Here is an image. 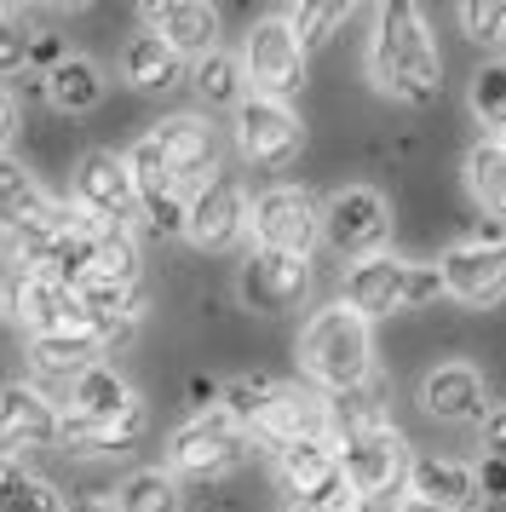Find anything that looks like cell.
<instances>
[{"label": "cell", "mask_w": 506, "mask_h": 512, "mask_svg": "<svg viewBox=\"0 0 506 512\" xmlns=\"http://www.w3.org/2000/svg\"><path fill=\"white\" fill-rule=\"evenodd\" d=\"M368 70L374 87L403 104H432L443 93V58H437L426 18L409 0H391L374 12V47H368Z\"/></svg>", "instance_id": "6da1fadb"}, {"label": "cell", "mask_w": 506, "mask_h": 512, "mask_svg": "<svg viewBox=\"0 0 506 512\" xmlns=\"http://www.w3.org/2000/svg\"><path fill=\"white\" fill-rule=\"evenodd\" d=\"M225 415L259 438L265 449H294V443L328 438V403L305 386H276V380H230L225 392Z\"/></svg>", "instance_id": "7a4b0ae2"}, {"label": "cell", "mask_w": 506, "mask_h": 512, "mask_svg": "<svg viewBox=\"0 0 506 512\" xmlns=\"http://www.w3.org/2000/svg\"><path fill=\"white\" fill-rule=\"evenodd\" d=\"M6 254H12V265H18L23 277H46V282H64V288H75V282H87L98 271L87 213L64 208V202H52L41 219L6 231Z\"/></svg>", "instance_id": "3957f363"}, {"label": "cell", "mask_w": 506, "mask_h": 512, "mask_svg": "<svg viewBox=\"0 0 506 512\" xmlns=\"http://www.w3.org/2000/svg\"><path fill=\"white\" fill-rule=\"evenodd\" d=\"M299 363H305V374H311L317 386H328L334 397L368 386V369H374L368 317H357L345 300L317 311V317L305 323V334H299Z\"/></svg>", "instance_id": "277c9868"}, {"label": "cell", "mask_w": 506, "mask_h": 512, "mask_svg": "<svg viewBox=\"0 0 506 512\" xmlns=\"http://www.w3.org/2000/svg\"><path fill=\"white\" fill-rule=\"evenodd\" d=\"M443 294V277L437 265H414V259L397 254H374L363 265H351L345 277V305L357 317H397V311H420Z\"/></svg>", "instance_id": "5b68a950"}, {"label": "cell", "mask_w": 506, "mask_h": 512, "mask_svg": "<svg viewBox=\"0 0 506 512\" xmlns=\"http://www.w3.org/2000/svg\"><path fill=\"white\" fill-rule=\"evenodd\" d=\"M242 455H248V432L225 409H202L167 438V466L179 478H219L230 466H242Z\"/></svg>", "instance_id": "8992f818"}, {"label": "cell", "mask_w": 506, "mask_h": 512, "mask_svg": "<svg viewBox=\"0 0 506 512\" xmlns=\"http://www.w3.org/2000/svg\"><path fill=\"white\" fill-rule=\"evenodd\" d=\"M248 225H253V236H259L265 254L305 259L311 248H317V236H322V213H317V202H311L305 190L276 185L248 208Z\"/></svg>", "instance_id": "52a82bcc"}, {"label": "cell", "mask_w": 506, "mask_h": 512, "mask_svg": "<svg viewBox=\"0 0 506 512\" xmlns=\"http://www.w3.org/2000/svg\"><path fill=\"white\" fill-rule=\"evenodd\" d=\"M242 75H248L253 98H276V104H288V98L299 93V81H305V52H299V41L288 35L282 18L253 24L248 52H242Z\"/></svg>", "instance_id": "ba28073f"}, {"label": "cell", "mask_w": 506, "mask_h": 512, "mask_svg": "<svg viewBox=\"0 0 506 512\" xmlns=\"http://www.w3.org/2000/svg\"><path fill=\"white\" fill-rule=\"evenodd\" d=\"M299 144H305V127L288 104H276V98H242L236 104V150L253 167L276 173L299 156Z\"/></svg>", "instance_id": "9c48e42d"}, {"label": "cell", "mask_w": 506, "mask_h": 512, "mask_svg": "<svg viewBox=\"0 0 506 512\" xmlns=\"http://www.w3.org/2000/svg\"><path fill=\"white\" fill-rule=\"evenodd\" d=\"M127 173H133L138 213L150 219V231H156V236H184L190 202H184L179 173L167 167V156L156 150V139H138V144H133V156H127Z\"/></svg>", "instance_id": "30bf717a"}, {"label": "cell", "mask_w": 506, "mask_h": 512, "mask_svg": "<svg viewBox=\"0 0 506 512\" xmlns=\"http://www.w3.org/2000/svg\"><path fill=\"white\" fill-rule=\"evenodd\" d=\"M340 472L357 495L374 501V495H386V489L403 484V472H409V443L397 438L391 426L351 432V438H340Z\"/></svg>", "instance_id": "8fae6325"}, {"label": "cell", "mask_w": 506, "mask_h": 512, "mask_svg": "<svg viewBox=\"0 0 506 512\" xmlns=\"http://www.w3.org/2000/svg\"><path fill=\"white\" fill-rule=\"evenodd\" d=\"M75 208L92 219H115V225H133L138 213V190L127 173V156L115 150H87L75 167Z\"/></svg>", "instance_id": "7c38bea8"}, {"label": "cell", "mask_w": 506, "mask_h": 512, "mask_svg": "<svg viewBox=\"0 0 506 512\" xmlns=\"http://www.w3.org/2000/svg\"><path fill=\"white\" fill-rule=\"evenodd\" d=\"M248 231V196L230 173H213L196 196H190V219H184V236L202 248V254H219L236 236Z\"/></svg>", "instance_id": "4fadbf2b"}, {"label": "cell", "mask_w": 506, "mask_h": 512, "mask_svg": "<svg viewBox=\"0 0 506 512\" xmlns=\"http://www.w3.org/2000/svg\"><path fill=\"white\" fill-rule=\"evenodd\" d=\"M437 277H443V294H455L466 305H489L506 294V242L501 236H489V242H460L443 254L437 265Z\"/></svg>", "instance_id": "5bb4252c"}, {"label": "cell", "mask_w": 506, "mask_h": 512, "mask_svg": "<svg viewBox=\"0 0 506 512\" xmlns=\"http://www.w3.org/2000/svg\"><path fill=\"white\" fill-rule=\"evenodd\" d=\"M391 231V208L380 190H340L328 208H322V236H328V248H340V254H368L380 236Z\"/></svg>", "instance_id": "9a60e30c"}, {"label": "cell", "mask_w": 506, "mask_h": 512, "mask_svg": "<svg viewBox=\"0 0 506 512\" xmlns=\"http://www.w3.org/2000/svg\"><path fill=\"white\" fill-rule=\"evenodd\" d=\"M276 472H282V489L294 495V507L317 512L334 489L345 484L340 472V443L328 438H311V443H294V449H282L276 455Z\"/></svg>", "instance_id": "2e32d148"}, {"label": "cell", "mask_w": 506, "mask_h": 512, "mask_svg": "<svg viewBox=\"0 0 506 512\" xmlns=\"http://www.w3.org/2000/svg\"><path fill=\"white\" fill-rule=\"evenodd\" d=\"M75 305H81V317L87 328L115 346V340H127L138 323V305H144V288L138 282H121V277H104V271H92L87 282H75Z\"/></svg>", "instance_id": "e0dca14e"}, {"label": "cell", "mask_w": 506, "mask_h": 512, "mask_svg": "<svg viewBox=\"0 0 506 512\" xmlns=\"http://www.w3.org/2000/svg\"><path fill=\"white\" fill-rule=\"evenodd\" d=\"M305 288H311V271H305V259H288V254H265V248H253L248 265H242V300L253 311H294L305 300Z\"/></svg>", "instance_id": "ac0fdd59"}, {"label": "cell", "mask_w": 506, "mask_h": 512, "mask_svg": "<svg viewBox=\"0 0 506 512\" xmlns=\"http://www.w3.org/2000/svg\"><path fill=\"white\" fill-rule=\"evenodd\" d=\"M156 139V150L167 156V167L179 173V185L190 190H202L207 179H213V162H219V144H213V127H207L202 116H167L150 133Z\"/></svg>", "instance_id": "d6986e66"}, {"label": "cell", "mask_w": 506, "mask_h": 512, "mask_svg": "<svg viewBox=\"0 0 506 512\" xmlns=\"http://www.w3.org/2000/svg\"><path fill=\"white\" fill-rule=\"evenodd\" d=\"M144 24H150V35L156 41H167V47L179 52H196V58H207V52H219L213 41H219V12L207 6V0H150L144 6Z\"/></svg>", "instance_id": "ffe728a7"}, {"label": "cell", "mask_w": 506, "mask_h": 512, "mask_svg": "<svg viewBox=\"0 0 506 512\" xmlns=\"http://www.w3.org/2000/svg\"><path fill=\"white\" fill-rule=\"evenodd\" d=\"M58 409L35 386H6L0 392V455L18 461V449H46L58 443Z\"/></svg>", "instance_id": "44dd1931"}, {"label": "cell", "mask_w": 506, "mask_h": 512, "mask_svg": "<svg viewBox=\"0 0 506 512\" xmlns=\"http://www.w3.org/2000/svg\"><path fill=\"white\" fill-rule=\"evenodd\" d=\"M12 311L23 317V328L41 340V334H81L87 317H81V305H75V288L64 282H46V277H18L12 288Z\"/></svg>", "instance_id": "7402d4cb"}, {"label": "cell", "mask_w": 506, "mask_h": 512, "mask_svg": "<svg viewBox=\"0 0 506 512\" xmlns=\"http://www.w3.org/2000/svg\"><path fill=\"white\" fill-rule=\"evenodd\" d=\"M409 495L414 501H432L443 512H478L483 507V489L478 472L460 461H414L409 466Z\"/></svg>", "instance_id": "603a6c76"}, {"label": "cell", "mask_w": 506, "mask_h": 512, "mask_svg": "<svg viewBox=\"0 0 506 512\" xmlns=\"http://www.w3.org/2000/svg\"><path fill=\"white\" fill-rule=\"evenodd\" d=\"M420 403L432 420H483V374L466 363H443L437 374H426Z\"/></svg>", "instance_id": "cb8c5ba5"}, {"label": "cell", "mask_w": 506, "mask_h": 512, "mask_svg": "<svg viewBox=\"0 0 506 512\" xmlns=\"http://www.w3.org/2000/svg\"><path fill=\"white\" fill-rule=\"evenodd\" d=\"M69 415H81V420H92V426H115V420H127L138 409V397H133V386L121 380L115 369H87L81 380H75V392H69Z\"/></svg>", "instance_id": "d4e9b609"}, {"label": "cell", "mask_w": 506, "mask_h": 512, "mask_svg": "<svg viewBox=\"0 0 506 512\" xmlns=\"http://www.w3.org/2000/svg\"><path fill=\"white\" fill-rule=\"evenodd\" d=\"M121 70H127V81H133V87H144V93H167V87L179 81V52L144 29V35H133V41H127V52H121Z\"/></svg>", "instance_id": "484cf974"}, {"label": "cell", "mask_w": 506, "mask_h": 512, "mask_svg": "<svg viewBox=\"0 0 506 512\" xmlns=\"http://www.w3.org/2000/svg\"><path fill=\"white\" fill-rule=\"evenodd\" d=\"M46 208H52V196L23 173V162L0 156V231H18L29 219H41Z\"/></svg>", "instance_id": "4316f807"}, {"label": "cell", "mask_w": 506, "mask_h": 512, "mask_svg": "<svg viewBox=\"0 0 506 512\" xmlns=\"http://www.w3.org/2000/svg\"><path fill=\"white\" fill-rule=\"evenodd\" d=\"M46 98H52L64 116H81V110H92V104L104 98L98 64H87V58H64V64H52V70H46Z\"/></svg>", "instance_id": "83f0119b"}, {"label": "cell", "mask_w": 506, "mask_h": 512, "mask_svg": "<svg viewBox=\"0 0 506 512\" xmlns=\"http://www.w3.org/2000/svg\"><path fill=\"white\" fill-rule=\"evenodd\" d=\"M98 357H104V340L92 334V328H81V334H41L35 340V363H41L46 374H81L98 369Z\"/></svg>", "instance_id": "f1b7e54d"}, {"label": "cell", "mask_w": 506, "mask_h": 512, "mask_svg": "<svg viewBox=\"0 0 506 512\" xmlns=\"http://www.w3.org/2000/svg\"><path fill=\"white\" fill-rule=\"evenodd\" d=\"M466 185H472L483 213L506 219V144L501 139H483L478 150L466 156Z\"/></svg>", "instance_id": "f546056e"}, {"label": "cell", "mask_w": 506, "mask_h": 512, "mask_svg": "<svg viewBox=\"0 0 506 512\" xmlns=\"http://www.w3.org/2000/svg\"><path fill=\"white\" fill-rule=\"evenodd\" d=\"M87 231H92V248H98V271L104 277H121V282H138L133 225H115V219H92L87 213Z\"/></svg>", "instance_id": "4dcf8cb0"}, {"label": "cell", "mask_w": 506, "mask_h": 512, "mask_svg": "<svg viewBox=\"0 0 506 512\" xmlns=\"http://www.w3.org/2000/svg\"><path fill=\"white\" fill-rule=\"evenodd\" d=\"M345 12L351 6H340V0H305V6H288L282 12V24H288V35L299 41V52L322 47V41H334V29L345 24Z\"/></svg>", "instance_id": "1f68e13d"}, {"label": "cell", "mask_w": 506, "mask_h": 512, "mask_svg": "<svg viewBox=\"0 0 506 512\" xmlns=\"http://www.w3.org/2000/svg\"><path fill=\"white\" fill-rule=\"evenodd\" d=\"M115 512H179V484L173 472H133L127 484L115 489Z\"/></svg>", "instance_id": "d6a6232c"}, {"label": "cell", "mask_w": 506, "mask_h": 512, "mask_svg": "<svg viewBox=\"0 0 506 512\" xmlns=\"http://www.w3.org/2000/svg\"><path fill=\"white\" fill-rule=\"evenodd\" d=\"M242 87H248V81H242V64L225 58V52H207L202 64H196V93H202L207 104H230V110H236V104H242Z\"/></svg>", "instance_id": "836d02e7"}, {"label": "cell", "mask_w": 506, "mask_h": 512, "mask_svg": "<svg viewBox=\"0 0 506 512\" xmlns=\"http://www.w3.org/2000/svg\"><path fill=\"white\" fill-rule=\"evenodd\" d=\"M472 116H478L483 127L506 133V58L478 64V75H472Z\"/></svg>", "instance_id": "e575fe53"}, {"label": "cell", "mask_w": 506, "mask_h": 512, "mask_svg": "<svg viewBox=\"0 0 506 512\" xmlns=\"http://www.w3.org/2000/svg\"><path fill=\"white\" fill-rule=\"evenodd\" d=\"M455 18H460V29H466L472 41H501L506 6L501 0H466V6H455Z\"/></svg>", "instance_id": "d590c367"}, {"label": "cell", "mask_w": 506, "mask_h": 512, "mask_svg": "<svg viewBox=\"0 0 506 512\" xmlns=\"http://www.w3.org/2000/svg\"><path fill=\"white\" fill-rule=\"evenodd\" d=\"M29 47H35V35L0 6V75H18L23 64H29Z\"/></svg>", "instance_id": "8d00e7d4"}, {"label": "cell", "mask_w": 506, "mask_h": 512, "mask_svg": "<svg viewBox=\"0 0 506 512\" xmlns=\"http://www.w3.org/2000/svg\"><path fill=\"white\" fill-rule=\"evenodd\" d=\"M0 512H64V507H58L52 484H41V478H23L18 495H12V501H6Z\"/></svg>", "instance_id": "74e56055"}, {"label": "cell", "mask_w": 506, "mask_h": 512, "mask_svg": "<svg viewBox=\"0 0 506 512\" xmlns=\"http://www.w3.org/2000/svg\"><path fill=\"white\" fill-rule=\"evenodd\" d=\"M483 449H489V461H506V403L483 415Z\"/></svg>", "instance_id": "f35d334b"}, {"label": "cell", "mask_w": 506, "mask_h": 512, "mask_svg": "<svg viewBox=\"0 0 506 512\" xmlns=\"http://www.w3.org/2000/svg\"><path fill=\"white\" fill-rule=\"evenodd\" d=\"M317 512H374V501H368V495H357L351 484H340V489H334V495H328V501H322Z\"/></svg>", "instance_id": "ab89813d"}, {"label": "cell", "mask_w": 506, "mask_h": 512, "mask_svg": "<svg viewBox=\"0 0 506 512\" xmlns=\"http://www.w3.org/2000/svg\"><path fill=\"white\" fill-rule=\"evenodd\" d=\"M478 489L489 495V501H501L506 495V461H483L478 466Z\"/></svg>", "instance_id": "60d3db41"}, {"label": "cell", "mask_w": 506, "mask_h": 512, "mask_svg": "<svg viewBox=\"0 0 506 512\" xmlns=\"http://www.w3.org/2000/svg\"><path fill=\"white\" fill-rule=\"evenodd\" d=\"M23 478H29V472H23V466L12 461V455H0V507H6L12 495H18V484H23Z\"/></svg>", "instance_id": "b9f144b4"}, {"label": "cell", "mask_w": 506, "mask_h": 512, "mask_svg": "<svg viewBox=\"0 0 506 512\" xmlns=\"http://www.w3.org/2000/svg\"><path fill=\"white\" fill-rule=\"evenodd\" d=\"M12 133H18V104L0 93V150H6V139H12Z\"/></svg>", "instance_id": "7bdbcfd3"}, {"label": "cell", "mask_w": 506, "mask_h": 512, "mask_svg": "<svg viewBox=\"0 0 506 512\" xmlns=\"http://www.w3.org/2000/svg\"><path fill=\"white\" fill-rule=\"evenodd\" d=\"M29 58H46V64H64V52H58V41H52V35H35V47H29Z\"/></svg>", "instance_id": "ee69618b"}, {"label": "cell", "mask_w": 506, "mask_h": 512, "mask_svg": "<svg viewBox=\"0 0 506 512\" xmlns=\"http://www.w3.org/2000/svg\"><path fill=\"white\" fill-rule=\"evenodd\" d=\"M69 512H115V501H98V495H81V501H69Z\"/></svg>", "instance_id": "f6af8a7d"}, {"label": "cell", "mask_w": 506, "mask_h": 512, "mask_svg": "<svg viewBox=\"0 0 506 512\" xmlns=\"http://www.w3.org/2000/svg\"><path fill=\"white\" fill-rule=\"evenodd\" d=\"M397 512H443V507H432V501H414V495H403V501H397Z\"/></svg>", "instance_id": "bcb514c9"}, {"label": "cell", "mask_w": 506, "mask_h": 512, "mask_svg": "<svg viewBox=\"0 0 506 512\" xmlns=\"http://www.w3.org/2000/svg\"><path fill=\"white\" fill-rule=\"evenodd\" d=\"M288 512H305V507H288Z\"/></svg>", "instance_id": "7dc6e473"}, {"label": "cell", "mask_w": 506, "mask_h": 512, "mask_svg": "<svg viewBox=\"0 0 506 512\" xmlns=\"http://www.w3.org/2000/svg\"><path fill=\"white\" fill-rule=\"evenodd\" d=\"M501 41H506V29H501Z\"/></svg>", "instance_id": "c3c4849f"}, {"label": "cell", "mask_w": 506, "mask_h": 512, "mask_svg": "<svg viewBox=\"0 0 506 512\" xmlns=\"http://www.w3.org/2000/svg\"><path fill=\"white\" fill-rule=\"evenodd\" d=\"M501 144H506V139H501Z\"/></svg>", "instance_id": "681fc988"}]
</instances>
